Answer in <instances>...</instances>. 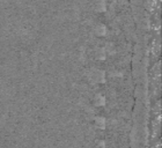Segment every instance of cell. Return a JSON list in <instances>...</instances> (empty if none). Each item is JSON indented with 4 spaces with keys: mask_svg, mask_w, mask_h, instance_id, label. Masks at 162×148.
Listing matches in <instances>:
<instances>
[{
    "mask_svg": "<svg viewBox=\"0 0 162 148\" xmlns=\"http://www.w3.org/2000/svg\"><path fill=\"white\" fill-rule=\"evenodd\" d=\"M95 34L96 35H99V36H106L107 35V28H106V26H103V24H97L96 27H95Z\"/></svg>",
    "mask_w": 162,
    "mask_h": 148,
    "instance_id": "7a4b0ae2",
    "label": "cell"
},
{
    "mask_svg": "<svg viewBox=\"0 0 162 148\" xmlns=\"http://www.w3.org/2000/svg\"><path fill=\"white\" fill-rule=\"evenodd\" d=\"M96 124L99 125L100 128H104L106 127V119L102 117H97L96 118Z\"/></svg>",
    "mask_w": 162,
    "mask_h": 148,
    "instance_id": "5b68a950",
    "label": "cell"
},
{
    "mask_svg": "<svg viewBox=\"0 0 162 148\" xmlns=\"http://www.w3.org/2000/svg\"><path fill=\"white\" fill-rule=\"evenodd\" d=\"M95 104L97 107H103L106 104V97H103L101 94H97L95 96Z\"/></svg>",
    "mask_w": 162,
    "mask_h": 148,
    "instance_id": "3957f363",
    "label": "cell"
},
{
    "mask_svg": "<svg viewBox=\"0 0 162 148\" xmlns=\"http://www.w3.org/2000/svg\"><path fill=\"white\" fill-rule=\"evenodd\" d=\"M91 81L92 82H104V73L101 71H94L91 74Z\"/></svg>",
    "mask_w": 162,
    "mask_h": 148,
    "instance_id": "6da1fadb",
    "label": "cell"
},
{
    "mask_svg": "<svg viewBox=\"0 0 162 148\" xmlns=\"http://www.w3.org/2000/svg\"><path fill=\"white\" fill-rule=\"evenodd\" d=\"M106 10H107V6H106V1H99V4L96 5V12H99V13H103V12H106Z\"/></svg>",
    "mask_w": 162,
    "mask_h": 148,
    "instance_id": "277c9868",
    "label": "cell"
}]
</instances>
